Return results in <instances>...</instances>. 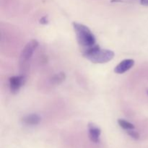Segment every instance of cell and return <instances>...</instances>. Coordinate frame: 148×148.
<instances>
[{
    "mask_svg": "<svg viewBox=\"0 0 148 148\" xmlns=\"http://www.w3.org/2000/svg\"><path fill=\"white\" fill-rule=\"evenodd\" d=\"M147 94H148V91H147Z\"/></svg>",
    "mask_w": 148,
    "mask_h": 148,
    "instance_id": "cell-13",
    "label": "cell"
},
{
    "mask_svg": "<svg viewBox=\"0 0 148 148\" xmlns=\"http://www.w3.org/2000/svg\"><path fill=\"white\" fill-rule=\"evenodd\" d=\"M85 58L94 64H104L112 60L114 52L108 49H101L98 45L85 49L83 52Z\"/></svg>",
    "mask_w": 148,
    "mask_h": 148,
    "instance_id": "cell-1",
    "label": "cell"
},
{
    "mask_svg": "<svg viewBox=\"0 0 148 148\" xmlns=\"http://www.w3.org/2000/svg\"><path fill=\"white\" fill-rule=\"evenodd\" d=\"M140 4L143 6L148 7V0H140Z\"/></svg>",
    "mask_w": 148,
    "mask_h": 148,
    "instance_id": "cell-12",
    "label": "cell"
},
{
    "mask_svg": "<svg viewBox=\"0 0 148 148\" xmlns=\"http://www.w3.org/2000/svg\"><path fill=\"white\" fill-rule=\"evenodd\" d=\"M64 79H65L64 73H59L53 77V79H52V81H53L54 83L59 84V83H61L62 81L64 80Z\"/></svg>",
    "mask_w": 148,
    "mask_h": 148,
    "instance_id": "cell-9",
    "label": "cell"
},
{
    "mask_svg": "<svg viewBox=\"0 0 148 148\" xmlns=\"http://www.w3.org/2000/svg\"><path fill=\"white\" fill-rule=\"evenodd\" d=\"M38 42L36 40H32L29 43H27L23 49L20 57V64L22 69L27 66L28 62L33 56V52L38 47Z\"/></svg>",
    "mask_w": 148,
    "mask_h": 148,
    "instance_id": "cell-3",
    "label": "cell"
},
{
    "mask_svg": "<svg viewBox=\"0 0 148 148\" xmlns=\"http://www.w3.org/2000/svg\"><path fill=\"white\" fill-rule=\"evenodd\" d=\"M72 25H73L77 40L79 46L88 49L96 45L95 44V42H96L95 37L87 26L76 23V22H74L72 23Z\"/></svg>",
    "mask_w": 148,
    "mask_h": 148,
    "instance_id": "cell-2",
    "label": "cell"
},
{
    "mask_svg": "<svg viewBox=\"0 0 148 148\" xmlns=\"http://www.w3.org/2000/svg\"><path fill=\"white\" fill-rule=\"evenodd\" d=\"M48 23H49V20H48V17L46 16H44L40 20V23L43 25H46Z\"/></svg>",
    "mask_w": 148,
    "mask_h": 148,
    "instance_id": "cell-11",
    "label": "cell"
},
{
    "mask_svg": "<svg viewBox=\"0 0 148 148\" xmlns=\"http://www.w3.org/2000/svg\"><path fill=\"white\" fill-rule=\"evenodd\" d=\"M134 64V61L133 59H124L114 68V72L116 74H124V72L130 70Z\"/></svg>",
    "mask_w": 148,
    "mask_h": 148,
    "instance_id": "cell-6",
    "label": "cell"
},
{
    "mask_svg": "<svg viewBox=\"0 0 148 148\" xmlns=\"http://www.w3.org/2000/svg\"><path fill=\"white\" fill-rule=\"evenodd\" d=\"M25 82V77L23 75L14 76L10 78V88L12 93H17Z\"/></svg>",
    "mask_w": 148,
    "mask_h": 148,
    "instance_id": "cell-4",
    "label": "cell"
},
{
    "mask_svg": "<svg viewBox=\"0 0 148 148\" xmlns=\"http://www.w3.org/2000/svg\"><path fill=\"white\" fill-rule=\"evenodd\" d=\"M88 132H89V137L92 143H98L100 141L101 130L97 125L93 123L88 124Z\"/></svg>",
    "mask_w": 148,
    "mask_h": 148,
    "instance_id": "cell-5",
    "label": "cell"
},
{
    "mask_svg": "<svg viewBox=\"0 0 148 148\" xmlns=\"http://www.w3.org/2000/svg\"><path fill=\"white\" fill-rule=\"evenodd\" d=\"M40 121V118L38 115L36 114H29V115L25 116L23 119V122L26 125L35 126L39 124Z\"/></svg>",
    "mask_w": 148,
    "mask_h": 148,
    "instance_id": "cell-7",
    "label": "cell"
},
{
    "mask_svg": "<svg viewBox=\"0 0 148 148\" xmlns=\"http://www.w3.org/2000/svg\"><path fill=\"white\" fill-rule=\"evenodd\" d=\"M118 124L121 128L127 130H127H131L134 129V126L132 124H131L130 122H129V121H126L124 119H118Z\"/></svg>",
    "mask_w": 148,
    "mask_h": 148,
    "instance_id": "cell-8",
    "label": "cell"
},
{
    "mask_svg": "<svg viewBox=\"0 0 148 148\" xmlns=\"http://www.w3.org/2000/svg\"><path fill=\"white\" fill-rule=\"evenodd\" d=\"M127 133H128L129 135H130L131 137H132L133 139L138 140V139L140 138V134H139L137 132L134 131V130H127Z\"/></svg>",
    "mask_w": 148,
    "mask_h": 148,
    "instance_id": "cell-10",
    "label": "cell"
}]
</instances>
